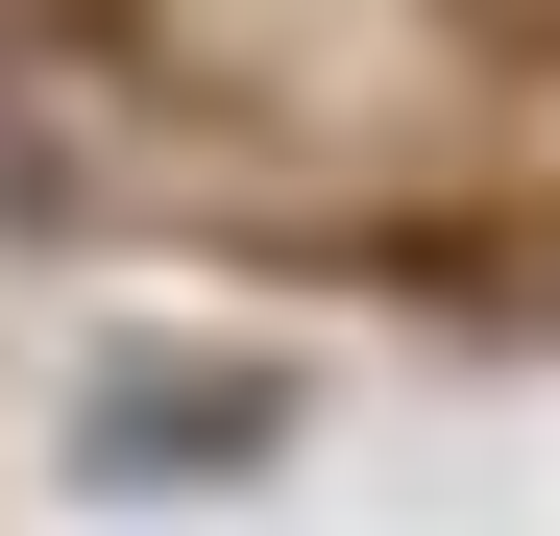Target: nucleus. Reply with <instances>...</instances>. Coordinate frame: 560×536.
I'll return each mask as SVG.
<instances>
[{
  "mask_svg": "<svg viewBox=\"0 0 560 536\" xmlns=\"http://www.w3.org/2000/svg\"><path fill=\"white\" fill-rule=\"evenodd\" d=\"M390 268H415V293H560V220H415Z\"/></svg>",
  "mask_w": 560,
  "mask_h": 536,
  "instance_id": "nucleus-1",
  "label": "nucleus"
},
{
  "mask_svg": "<svg viewBox=\"0 0 560 536\" xmlns=\"http://www.w3.org/2000/svg\"><path fill=\"white\" fill-rule=\"evenodd\" d=\"M439 25H463V49H560V0H439Z\"/></svg>",
  "mask_w": 560,
  "mask_h": 536,
  "instance_id": "nucleus-2",
  "label": "nucleus"
},
{
  "mask_svg": "<svg viewBox=\"0 0 560 536\" xmlns=\"http://www.w3.org/2000/svg\"><path fill=\"white\" fill-rule=\"evenodd\" d=\"M0 25H98V49H122V25H147V0H0Z\"/></svg>",
  "mask_w": 560,
  "mask_h": 536,
  "instance_id": "nucleus-3",
  "label": "nucleus"
}]
</instances>
